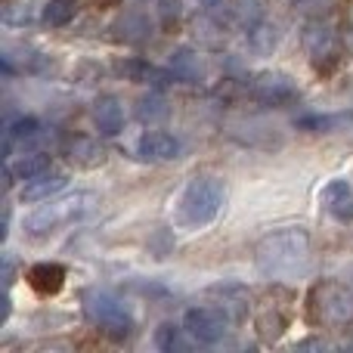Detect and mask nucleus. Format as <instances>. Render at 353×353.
Masks as SVG:
<instances>
[{
    "mask_svg": "<svg viewBox=\"0 0 353 353\" xmlns=\"http://www.w3.org/2000/svg\"><path fill=\"white\" fill-rule=\"evenodd\" d=\"M183 329L199 344H217L230 332V316L223 310H217V307H192L183 316Z\"/></svg>",
    "mask_w": 353,
    "mask_h": 353,
    "instance_id": "nucleus-6",
    "label": "nucleus"
},
{
    "mask_svg": "<svg viewBox=\"0 0 353 353\" xmlns=\"http://www.w3.org/2000/svg\"><path fill=\"white\" fill-rule=\"evenodd\" d=\"M118 72L128 74L130 81H140V84H165V81H168V74L161 72V68L149 65V62H143V59L121 62V65H118Z\"/></svg>",
    "mask_w": 353,
    "mask_h": 353,
    "instance_id": "nucleus-18",
    "label": "nucleus"
},
{
    "mask_svg": "<svg viewBox=\"0 0 353 353\" xmlns=\"http://www.w3.org/2000/svg\"><path fill=\"white\" fill-rule=\"evenodd\" d=\"M112 31H115V37L124 43H143L149 34H152V22H149V16L130 10V12H121V16L115 19Z\"/></svg>",
    "mask_w": 353,
    "mask_h": 353,
    "instance_id": "nucleus-12",
    "label": "nucleus"
},
{
    "mask_svg": "<svg viewBox=\"0 0 353 353\" xmlns=\"http://www.w3.org/2000/svg\"><path fill=\"white\" fill-rule=\"evenodd\" d=\"M344 43H347V50L353 53V0L347 6V16H344Z\"/></svg>",
    "mask_w": 353,
    "mask_h": 353,
    "instance_id": "nucleus-28",
    "label": "nucleus"
},
{
    "mask_svg": "<svg viewBox=\"0 0 353 353\" xmlns=\"http://www.w3.org/2000/svg\"><path fill=\"white\" fill-rule=\"evenodd\" d=\"M68 183L65 174H41L34 180H25V189H22V201H47L50 195L62 192Z\"/></svg>",
    "mask_w": 353,
    "mask_h": 353,
    "instance_id": "nucleus-16",
    "label": "nucleus"
},
{
    "mask_svg": "<svg viewBox=\"0 0 353 353\" xmlns=\"http://www.w3.org/2000/svg\"><path fill=\"white\" fill-rule=\"evenodd\" d=\"M288 329V310L276 301H263V307L257 310V332L263 335V341H276L282 332Z\"/></svg>",
    "mask_w": 353,
    "mask_h": 353,
    "instance_id": "nucleus-15",
    "label": "nucleus"
},
{
    "mask_svg": "<svg viewBox=\"0 0 353 353\" xmlns=\"http://www.w3.org/2000/svg\"><path fill=\"white\" fill-rule=\"evenodd\" d=\"M310 323L319 329H350L353 325V292L338 279H323L310 288L307 298Z\"/></svg>",
    "mask_w": 353,
    "mask_h": 353,
    "instance_id": "nucleus-2",
    "label": "nucleus"
},
{
    "mask_svg": "<svg viewBox=\"0 0 353 353\" xmlns=\"http://www.w3.org/2000/svg\"><path fill=\"white\" fill-rule=\"evenodd\" d=\"M37 130H41L37 118H19L16 124H10V128H6V143H12V140H31V137H37Z\"/></svg>",
    "mask_w": 353,
    "mask_h": 353,
    "instance_id": "nucleus-24",
    "label": "nucleus"
},
{
    "mask_svg": "<svg viewBox=\"0 0 353 353\" xmlns=\"http://www.w3.org/2000/svg\"><path fill=\"white\" fill-rule=\"evenodd\" d=\"M165 115H168V103L159 93H149V97H143L140 103H137V118H140L143 124H155Z\"/></svg>",
    "mask_w": 353,
    "mask_h": 353,
    "instance_id": "nucleus-21",
    "label": "nucleus"
},
{
    "mask_svg": "<svg viewBox=\"0 0 353 353\" xmlns=\"http://www.w3.org/2000/svg\"><path fill=\"white\" fill-rule=\"evenodd\" d=\"M307 257H310V236L304 230L273 232L257 245V267L273 279L294 276L298 270H304Z\"/></svg>",
    "mask_w": 353,
    "mask_h": 353,
    "instance_id": "nucleus-1",
    "label": "nucleus"
},
{
    "mask_svg": "<svg viewBox=\"0 0 353 353\" xmlns=\"http://www.w3.org/2000/svg\"><path fill=\"white\" fill-rule=\"evenodd\" d=\"M84 313L99 332L112 338H128L134 332V316L128 313V307L105 292L84 294Z\"/></svg>",
    "mask_w": 353,
    "mask_h": 353,
    "instance_id": "nucleus-4",
    "label": "nucleus"
},
{
    "mask_svg": "<svg viewBox=\"0 0 353 353\" xmlns=\"http://www.w3.org/2000/svg\"><path fill=\"white\" fill-rule=\"evenodd\" d=\"M93 124H97V130H99V134H105V137L121 134V128H124V109H121V103H118L115 97L97 99V105H93Z\"/></svg>",
    "mask_w": 353,
    "mask_h": 353,
    "instance_id": "nucleus-13",
    "label": "nucleus"
},
{
    "mask_svg": "<svg viewBox=\"0 0 353 353\" xmlns=\"http://www.w3.org/2000/svg\"><path fill=\"white\" fill-rule=\"evenodd\" d=\"M251 37H254V43H257V50H261V53H270V50L276 47V41H279L276 28H267V25H254Z\"/></svg>",
    "mask_w": 353,
    "mask_h": 353,
    "instance_id": "nucleus-25",
    "label": "nucleus"
},
{
    "mask_svg": "<svg viewBox=\"0 0 353 353\" xmlns=\"http://www.w3.org/2000/svg\"><path fill=\"white\" fill-rule=\"evenodd\" d=\"M137 152L146 161H174L180 159V140L165 130H146L137 143Z\"/></svg>",
    "mask_w": 353,
    "mask_h": 353,
    "instance_id": "nucleus-9",
    "label": "nucleus"
},
{
    "mask_svg": "<svg viewBox=\"0 0 353 353\" xmlns=\"http://www.w3.org/2000/svg\"><path fill=\"white\" fill-rule=\"evenodd\" d=\"M223 208V183L217 176H195L186 183L176 201V223L186 230L208 226Z\"/></svg>",
    "mask_w": 353,
    "mask_h": 353,
    "instance_id": "nucleus-3",
    "label": "nucleus"
},
{
    "mask_svg": "<svg viewBox=\"0 0 353 353\" xmlns=\"http://www.w3.org/2000/svg\"><path fill=\"white\" fill-rule=\"evenodd\" d=\"M62 155L78 168H97L105 161V149L97 140H90V137H68L62 143Z\"/></svg>",
    "mask_w": 353,
    "mask_h": 353,
    "instance_id": "nucleus-11",
    "label": "nucleus"
},
{
    "mask_svg": "<svg viewBox=\"0 0 353 353\" xmlns=\"http://www.w3.org/2000/svg\"><path fill=\"white\" fill-rule=\"evenodd\" d=\"M301 41H304L307 56H310L316 65H323V59H335V53H338V34L329 22H323V19L307 22Z\"/></svg>",
    "mask_w": 353,
    "mask_h": 353,
    "instance_id": "nucleus-7",
    "label": "nucleus"
},
{
    "mask_svg": "<svg viewBox=\"0 0 353 353\" xmlns=\"http://www.w3.org/2000/svg\"><path fill=\"white\" fill-rule=\"evenodd\" d=\"M159 12H161V22H165V25H174L176 19L183 16V6H180V0H161V3H159Z\"/></svg>",
    "mask_w": 353,
    "mask_h": 353,
    "instance_id": "nucleus-26",
    "label": "nucleus"
},
{
    "mask_svg": "<svg viewBox=\"0 0 353 353\" xmlns=\"http://www.w3.org/2000/svg\"><path fill=\"white\" fill-rule=\"evenodd\" d=\"M90 201H93V195H74V199H65V201L41 205L25 220V230H28L31 236H50V232L62 230V226L72 223V220L84 217V214L90 211Z\"/></svg>",
    "mask_w": 353,
    "mask_h": 353,
    "instance_id": "nucleus-5",
    "label": "nucleus"
},
{
    "mask_svg": "<svg viewBox=\"0 0 353 353\" xmlns=\"http://www.w3.org/2000/svg\"><path fill=\"white\" fill-rule=\"evenodd\" d=\"M199 3H205V6H217L220 0H199Z\"/></svg>",
    "mask_w": 353,
    "mask_h": 353,
    "instance_id": "nucleus-29",
    "label": "nucleus"
},
{
    "mask_svg": "<svg viewBox=\"0 0 353 353\" xmlns=\"http://www.w3.org/2000/svg\"><path fill=\"white\" fill-rule=\"evenodd\" d=\"M201 65H199V56L192 53L189 47H180L171 53V78L180 81H199Z\"/></svg>",
    "mask_w": 353,
    "mask_h": 353,
    "instance_id": "nucleus-17",
    "label": "nucleus"
},
{
    "mask_svg": "<svg viewBox=\"0 0 353 353\" xmlns=\"http://www.w3.org/2000/svg\"><path fill=\"white\" fill-rule=\"evenodd\" d=\"M74 12H78V0H50L43 6V22L50 28H62V25H68L74 19Z\"/></svg>",
    "mask_w": 353,
    "mask_h": 353,
    "instance_id": "nucleus-19",
    "label": "nucleus"
},
{
    "mask_svg": "<svg viewBox=\"0 0 353 353\" xmlns=\"http://www.w3.org/2000/svg\"><path fill=\"white\" fill-rule=\"evenodd\" d=\"M28 285L34 288L37 294L50 298V294H56L65 285V270H62L59 263H37V267L28 270Z\"/></svg>",
    "mask_w": 353,
    "mask_h": 353,
    "instance_id": "nucleus-14",
    "label": "nucleus"
},
{
    "mask_svg": "<svg viewBox=\"0 0 353 353\" xmlns=\"http://www.w3.org/2000/svg\"><path fill=\"white\" fill-rule=\"evenodd\" d=\"M319 199H323L325 211H329L335 220H341V223H350L353 220V186L347 180L325 183V189H323Z\"/></svg>",
    "mask_w": 353,
    "mask_h": 353,
    "instance_id": "nucleus-10",
    "label": "nucleus"
},
{
    "mask_svg": "<svg viewBox=\"0 0 353 353\" xmlns=\"http://www.w3.org/2000/svg\"><path fill=\"white\" fill-rule=\"evenodd\" d=\"M183 332H186V329H180V325H171V323H165L159 332H155V344H159V350H168V353H174V350H186V341H183Z\"/></svg>",
    "mask_w": 353,
    "mask_h": 353,
    "instance_id": "nucleus-23",
    "label": "nucleus"
},
{
    "mask_svg": "<svg viewBox=\"0 0 353 353\" xmlns=\"http://www.w3.org/2000/svg\"><path fill=\"white\" fill-rule=\"evenodd\" d=\"M263 6H267V0H236V3H232V16H236L245 28H254L263 19Z\"/></svg>",
    "mask_w": 353,
    "mask_h": 353,
    "instance_id": "nucleus-22",
    "label": "nucleus"
},
{
    "mask_svg": "<svg viewBox=\"0 0 353 353\" xmlns=\"http://www.w3.org/2000/svg\"><path fill=\"white\" fill-rule=\"evenodd\" d=\"M50 171V159L43 152H31V155H22V159L12 165V174L19 180H34V176L47 174Z\"/></svg>",
    "mask_w": 353,
    "mask_h": 353,
    "instance_id": "nucleus-20",
    "label": "nucleus"
},
{
    "mask_svg": "<svg viewBox=\"0 0 353 353\" xmlns=\"http://www.w3.org/2000/svg\"><path fill=\"white\" fill-rule=\"evenodd\" d=\"M294 6L304 12H325L332 6V0H294Z\"/></svg>",
    "mask_w": 353,
    "mask_h": 353,
    "instance_id": "nucleus-27",
    "label": "nucleus"
},
{
    "mask_svg": "<svg viewBox=\"0 0 353 353\" xmlns=\"http://www.w3.org/2000/svg\"><path fill=\"white\" fill-rule=\"evenodd\" d=\"M251 93L267 105H279V103H292V99H298V87L292 84L288 74H279V72L261 74V78L251 84Z\"/></svg>",
    "mask_w": 353,
    "mask_h": 353,
    "instance_id": "nucleus-8",
    "label": "nucleus"
}]
</instances>
